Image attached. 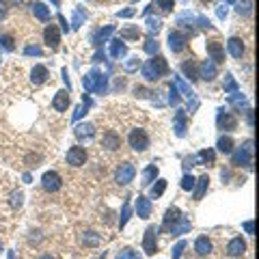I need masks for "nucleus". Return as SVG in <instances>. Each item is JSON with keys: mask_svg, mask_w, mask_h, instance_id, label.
<instances>
[{"mask_svg": "<svg viewBox=\"0 0 259 259\" xmlns=\"http://www.w3.org/2000/svg\"><path fill=\"white\" fill-rule=\"evenodd\" d=\"M87 20V11L82 9V7H76V11H74V22H71V28H80V24H82Z\"/></svg>", "mask_w": 259, "mask_h": 259, "instance_id": "nucleus-32", "label": "nucleus"}, {"mask_svg": "<svg viewBox=\"0 0 259 259\" xmlns=\"http://www.w3.org/2000/svg\"><path fill=\"white\" fill-rule=\"evenodd\" d=\"M253 11V0H240L238 3V13L240 15H250Z\"/></svg>", "mask_w": 259, "mask_h": 259, "instance_id": "nucleus-38", "label": "nucleus"}, {"mask_svg": "<svg viewBox=\"0 0 259 259\" xmlns=\"http://www.w3.org/2000/svg\"><path fill=\"white\" fill-rule=\"evenodd\" d=\"M207 54H209V61L212 63H223L225 61V48H223V44L221 41H207Z\"/></svg>", "mask_w": 259, "mask_h": 259, "instance_id": "nucleus-13", "label": "nucleus"}, {"mask_svg": "<svg viewBox=\"0 0 259 259\" xmlns=\"http://www.w3.org/2000/svg\"><path fill=\"white\" fill-rule=\"evenodd\" d=\"M197 182L199 184H197V188H194V201H201V199H203V194H205V190H207V186H209V177L201 175Z\"/></svg>", "mask_w": 259, "mask_h": 259, "instance_id": "nucleus-25", "label": "nucleus"}, {"mask_svg": "<svg viewBox=\"0 0 259 259\" xmlns=\"http://www.w3.org/2000/svg\"><path fill=\"white\" fill-rule=\"evenodd\" d=\"M216 123L221 130H236L238 127V119L231 115V112H225V110H218V119Z\"/></svg>", "mask_w": 259, "mask_h": 259, "instance_id": "nucleus-16", "label": "nucleus"}, {"mask_svg": "<svg viewBox=\"0 0 259 259\" xmlns=\"http://www.w3.org/2000/svg\"><path fill=\"white\" fill-rule=\"evenodd\" d=\"M112 32H115V26H102L100 30L95 32V35L91 37V41H93V46H102L104 41H106V39L112 35Z\"/></svg>", "mask_w": 259, "mask_h": 259, "instance_id": "nucleus-22", "label": "nucleus"}, {"mask_svg": "<svg viewBox=\"0 0 259 259\" xmlns=\"http://www.w3.org/2000/svg\"><path fill=\"white\" fill-rule=\"evenodd\" d=\"M143 48H145V52L153 56V54H158V50H160V44L156 41V39H151V37H149L147 41H145V46H143Z\"/></svg>", "mask_w": 259, "mask_h": 259, "instance_id": "nucleus-39", "label": "nucleus"}, {"mask_svg": "<svg viewBox=\"0 0 259 259\" xmlns=\"http://www.w3.org/2000/svg\"><path fill=\"white\" fill-rule=\"evenodd\" d=\"M87 149L84 147H80V145H76V147H71L69 151H67V156H65V160H67V164L69 166H82L84 162H87Z\"/></svg>", "mask_w": 259, "mask_h": 259, "instance_id": "nucleus-7", "label": "nucleus"}, {"mask_svg": "<svg viewBox=\"0 0 259 259\" xmlns=\"http://www.w3.org/2000/svg\"><path fill=\"white\" fill-rule=\"evenodd\" d=\"M82 84L87 91H97V93H106V76H102L97 69H91L84 76Z\"/></svg>", "mask_w": 259, "mask_h": 259, "instance_id": "nucleus-3", "label": "nucleus"}, {"mask_svg": "<svg viewBox=\"0 0 259 259\" xmlns=\"http://www.w3.org/2000/svg\"><path fill=\"white\" fill-rule=\"evenodd\" d=\"M197 160L201 162V164H207V166H212L214 164V160H216V156H214V151L212 149H203L197 156Z\"/></svg>", "mask_w": 259, "mask_h": 259, "instance_id": "nucleus-31", "label": "nucleus"}, {"mask_svg": "<svg viewBox=\"0 0 259 259\" xmlns=\"http://www.w3.org/2000/svg\"><path fill=\"white\" fill-rule=\"evenodd\" d=\"M48 78H50V71H48V67H44V65H35L30 71V80L35 87H41L48 82Z\"/></svg>", "mask_w": 259, "mask_h": 259, "instance_id": "nucleus-15", "label": "nucleus"}, {"mask_svg": "<svg viewBox=\"0 0 259 259\" xmlns=\"http://www.w3.org/2000/svg\"><path fill=\"white\" fill-rule=\"evenodd\" d=\"M175 134L177 136L186 134V112L184 110H177V115H175Z\"/></svg>", "mask_w": 259, "mask_h": 259, "instance_id": "nucleus-27", "label": "nucleus"}, {"mask_svg": "<svg viewBox=\"0 0 259 259\" xmlns=\"http://www.w3.org/2000/svg\"><path fill=\"white\" fill-rule=\"evenodd\" d=\"M216 13H218V18H225V15H227V7H225V5H221V7L216 9Z\"/></svg>", "mask_w": 259, "mask_h": 259, "instance_id": "nucleus-56", "label": "nucleus"}, {"mask_svg": "<svg viewBox=\"0 0 259 259\" xmlns=\"http://www.w3.org/2000/svg\"><path fill=\"white\" fill-rule=\"evenodd\" d=\"M24 54H28V56H32V54L41 56V48H39V46H26V48H24Z\"/></svg>", "mask_w": 259, "mask_h": 259, "instance_id": "nucleus-47", "label": "nucleus"}, {"mask_svg": "<svg viewBox=\"0 0 259 259\" xmlns=\"http://www.w3.org/2000/svg\"><path fill=\"white\" fill-rule=\"evenodd\" d=\"M182 71H184V74L188 76L190 80H199V67H197V65H194L190 59L182 63Z\"/></svg>", "mask_w": 259, "mask_h": 259, "instance_id": "nucleus-26", "label": "nucleus"}, {"mask_svg": "<svg viewBox=\"0 0 259 259\" xmlns=\"http://www.w3.org/2000/svg\"><path fill=\"white\" fill-rule=\"evenodd\" d=\"M143 250L147 255H156L158 253V227L151 225L145 231V240H143Z\"/></svg>", "mask_w": 259, "mask_h": 259, "instance_id": "nucleus-6", "label": "nucleus"}, {"mask_svg": "<svg viewBox=\"0 0 259 259\" xmlns=\"http://www.w3.org/2000/svg\"><path fill=\"white\" fill-rule=\"evenodd\" d=\"M244 229H246V231H248V233H253V223H250V221H248V223H246V225H244Z\"/></svg>", "mask_w": 259, "mask_h": 259, "instance_id": "nucleus-59", "label": "nucleus"}, {"mask_svg": "<svg viewBox=\"0 0 259 259\" xmlns=\"http://www.w3.org/2000/svg\"><path fill=\"white\" fill-rule=\"evenodd\" d=\"M0 250H3V244H0Z\"/></svg>", "mask_w": 259, "mask_h": 259, "instance_id": "nucleus-63", "label": "nucleus"}, {"mask_svg": "<svg viewBox=\"0 0 259 259\" xmlns=\"http://www.w3.org/2000/svg\"><path fill=\"white\" fill-rule=\"evenodd\" d=\"M147 26H149L151 32H158L160 26H162V20L160 18H147Z\"/></svg>", "mask_w": 259, "mask_h": 259, "instance_id": "nucleus-45", "label": "nucleus"}, {"mask_svg": "<svg viewBox=\"0 0 259 259\" xmlns=\"http://www.w3.org/2000/svg\"><path fill=\"white\" fill-rule=\"evenodd\" d=\"M117 259H139V257H136V253H134L132 248H123V250H121V253L117 255Z\"/></svg>", "mask_w": 259, "mask_h": 259, "instance_id": "nucleus-46", "label": "nucleus"}, {"mask_svg": "<svg viewBox=\"0 0 259 259\" xmlns=\"http://www.w3.org/2000/svg\"><path fill=\"white\" fill-rule=\"evenodd\" d=\"M121 37H123V39H139L141 37V30H139V26L123 28V30H121Z\"/></svg>", "mask_w": 259, "mask_h": 259, "instance_id": "nucleus-40", "label": "nucleus"}, {"mask_svg": "<svg viewBox=\"0 0 259 259\" xmlns=\"http://www.w3.org/2000/svg\"><path fill=\"white\" fill-rule=\"evenodd\" d=\"M156 177H158V166L156 164H149L147 168H145V173H143V186H149L153 180H156Z\"/></svg>", "mask_w": 259, "mask_h": 259, "instance_id": "nucleus-29", "label": "nucleus"}, {"mask_svg": "<svg viewBox=\"0 0 259 259\" xmlns=\"http://www.w3.org/2000/svg\"><path fill=\"white\" fill-rule=\"evenodd\" d=\"M225 3H229V5H231V3H236V0H225Z\"/></svg>", "mask_w": 259, "mask_h": 259, "instance_id": "nucleus-61", "label": "nucleus"}, {"mask_svg": "<svg viewBox=\"0 0 259 259\" xmlns=\"http://www.w3.org/2000/svg\"><path fill=\"white\" fill-rule=\"evenodd\" d=\"M168 91H171V97H168V102H171V104H177V102H180V95H177V89H175L173 82H171V89H168Z\"/></svg>", "mask_w": 259, "mask_h": 259, "instance_id": "nucleus-49", "label": "nucleus"}, {"mask_svg": "<svg viewBox=\"0 0 259 259\" xmlns=\"http://www.w3.org/2000/svg\"><path fill=\"white\" fill-rule=\"evenodd\" d=\"M30 9H32V15H35L37 20H41V22L50 20V11H48V7H46L44 3H32Z\"/></svg>", "mask_w": 259, "mask_h": 259, "instance_id": "nucleus-23", "label": "nucleus"}, {"mask_svg": "<svg viewBox=\"0 0 259 259\" xmlns=\"http://www.w3.org/2000/svg\"><path fill=\"white\" fill-rule=\"evenodd\" d=\"M82 242H84L87 246H97V244H100V236H97L95 231H84Z\"/></svg>", "mask_w": 259, "mask_h": 259, "instance_id": "nucleus-36", "label": "nucleus"}, {"mask_svg": "<svg viewBox=\"0 0 259 259\" xmlns=\"http://www.w3.org/2000/svg\"><path fill=\"white\" fill-rule=\"evenodd\" d=\"M127 214H130V205H127V201L123 203V212H121V227L125 225V221H127Z\"/></svg>", "mask_w": 259, "mask_h": 259, "instance_id": "nucleus-52", "label": "nucleus"}, {"mask_svg": "<svg viewBox=\"0 0 259 259\" xmlns=\"http://www.w3.org/2000/svg\"><path fill=\"white\" fill-rule=\"evenodd\" d=\"M201 3H212V0H201Z\"/></svg>", "mask_w": 259, "mask_h": 259, "instance_id": "nucleus-62", "label": "nucleus"}, {"mask_svg": "<svg viewBox=\"0 0 259 259\" xmlns=\"http://www.w3.org/2000/svg\"><path fill=\"white\" fill-rule=\"evenodd\" d=\"M218 151H223V153L233 151V139L231 136H221V139H218Z\"/></svg>", "mask_w": 259, "mask_h": 259, "instance_id": "nucleus-30", "label": "nucleus"}, {"mask_svg": "<svg viewBox=\"0 0 259 259\" xmlns=\"http://www.w3.org/2000/svg\"><path fill=\"white\" fill-rule=\"evenodd\" d=\"M197 22L201 24V28H212V22H209V20L205 18V15H199Z\"/></svg>", "mask_w": 259, "mask_h": 259, "instance_id": "nucleus-50", "label": "nucleus"}, {"mask_svg": "<svg viewBox=\"0 0 259 259\" xmlns=\"http://www.w3.org/2000/svg\"><path fill=\"white\" fill-rule=\"evenodd\" d=\"M199 78H203V80H207V82H212V80L216 78V63H212V61H203V63H201Z\"/></svg>", "mask_w": 259, "mask_h": 259, "instance_id": "nucleus-20", "label": "nucleus"}, {"mask_svg": "<svg viewBox=\"0 0 259 259\" xmlns=\"http://www.w3.org/2000/svg\"><path fill=\"white\" fill-rule=\"evenodd\" d=\"M18 3H20V0H0V5H3V7H15Z\"/></svg>", "mask_w": 259, "mask_h": 259, "instance_id": "nucleus-54", "label": "nucleus"}, {"mask_svg": "<svg viewBox=\"0 0 259 259\" xmlns=\"http://www.w3.org/2000/svg\"><path fill=\"white\" fill-rule=\"evenodd\" d=\"M164 190H166V180H158L156 186H151V199L162 197V194H164Z\"/></svg>", "mask_w": 259, "mask_h": 259, "instance_id": "nucleus-34", "label": "nucleus"}, {"mask_svg": "<svg viewBox=\"0 0 259 259\" xmlns=\"http://www.w3.org/2000/svg\"><path fill=\"white\" fill-rule=\"evenodd\" d=\"M127 54V46L121 41V39H115V41H110V56L112 59H121V56Z\"/></svg>", "mask_w": 259, "mask_h": 259, "instance_id": "nucleus-24", "label": "nucleus"}, {"mask_svg": "<svg viewBox=\"0 0 259 259\" xmlns=\"http://www.w3.org/2000/svg\"><path fill=\"white\" fill-rule=\"evenodd\" d=\"M164 74H168V63L164 56H160V54H153L151 59L143 65V78L147 80V82H156V80H160Z\"/></svg>", "mask_w": 259, "mask_h": 259, "instance_id": "nucleus-1", "label": "nucleus"}, {"mask_svg": "<svg viewBox=\"0 0 259 259\" xmlns=\"http://www.w3.org/2000/svg\"><path fill=\"white\" fill-rule=\"evenodd\" d=\"M44 41H46L48 48L56 50V48H59V44H61V30H59V26H54V24L46 26V30H44Z\"/></svg>", "mask_w": 259, "mask_h": 259, "instance_id": "nucleus-10", "label": "nucleus"}, {"mask_svg": "<svg viewBox=\"0 0 259 259\" xmlns=\"http://www.w3.org/2000/svg\"><path fill=\"white\" fill-rule=\"evenodd\" d=\"M134 93L139 95V97H151V95H153L149 89H145V87H136V89H134Z\"/></svg>", "mask_w": 259, "mask_h": 259, "instance_id": "nucleus-48", "label": "nucleus"}, {"mask_svg": "<svg viewBox=\"0 0 259 259\" xmlns=\"http://www.w3.org/2000/svg\"><path fill=\"white\" fill-rule=\"evenodd\" d=\"M173 84H175V89H180V91H182V93H184L186 97H188V100H192V97H194V93L190 91V87L186 84L182 78H175V82H173Z\"/></svg>", "mask_w": 259, "mask_h": 259, "instance_id": "nucleus-37", "label": "nucleus"}, {"mask_svg": "<svg viewBox=\"0 0 259 259\" xmlns=\"http://www.w3.org/2000/svg\"><path fill=\"white\" fill-rule=\"evenodd\" d=\"M156 3H158V7H160V9L164 11V13H171L173 7H175V0H156Z\"/></svg>", "mask_w": 259, "mask_h": 259, "instance_id": "nucleus-42", "label": "nucleus"}, {"mask_svg": "<svg viewBox=\"0 0 259 259\" xmlns=\"http://www.w3.org/2000/svg\"><path fill=\"white\" fill-rule=\"evenodd\" d=\"M127 143H130V147H132V151L141 153V151H147V149H149V143H151V141H149V134L145 132V130L136 127V130H132V132H130Z\"/></svg>", "mask_w": 259, "mask_h": 259, "instance_id": "nucleus-2", "label": "nucleus"}, {"mask_svg": "<svg viewBox=\"0 0 259 259\" xmlns=\"http://www.w3.org/2000/svg\"><path fill=\"white\" fill-rule=\"evenodd\" d=\"M186 44H188V35L186 32H180V30H171L168 32V48L177 54V52H182Z\"/></svg>", "mask_w": 259, "mask_h": 259, "instance_id": "nucleus-9", "label": "nucleus"}, {"mask_svg": "<svg viewBox=\"0 0 259 259\" xmlns=\"http://www.w3.org/2000/svg\"><path fill=\"white\" fill-rule=\"evenodd\" d=\"M223 89H225L227 93H233V91L238 89V82L233 80V76H231V74H227V76H225V87H223Z\"/></svg>", "mask_w": 259, "mask_h": 259, "instance_id": "nucleus-41", "label": "nucleus"}, {"mask_svg": "<svg viewBox=\"0 0 259 259\" xmlns=\"http://www.w3.org/2000/svg\"><path fill=\"white\" fill-rule=\"evenodd\" d=\"M136 214H139L141 218H149L151 216V203H149L147 197H141L139 194V199H136Z\"/></svg>", "mask_w": 259, "mask_h": 259, "instance_id": "nucleus-21", "label": "nucleus"}, {"mask_svg": "<svg viewBox=\"0 0 259 259\" xmlns=\"http://www.w3.org/2000/svg\"><path fill=\"white\" fill-rule=\"evenodd\" d=\"M41 186H44L46 192H56V190H61L63 180H61V175L56 173V171H48L41 177Z\"/></svg>", "mask_w": 259, "mask_h": 259, "instance_id": "nucleus-8", "label": "nucleus"}, {"mask_svg": "<svg viewBox=\"0 0 259 259\" xmlns=\"http://www.w3.org/2000/svg\"><path fill=\"white\" fill-rule=\"evenodd\" d=\"M102 147L106 151H117L121 147V136L115 132V130H108V132H104L102 136Z\"/></svg>", "mask_w": 259, "mask_h": 259, "instance_id": "nucleus-11", "label": "nucleus"}, {"mask_svg": "<svg viewBox=\"0 0 259 259\" xmlns=\"http://www.w3.org/2000/svg\"><path fill=\"white\" fill-rule=\"evenodd\" d=\"M39 259H54V257H50V255H44V257H39Z\"/></svg>", "mask_w": 259, "mask_h": 259, "instance_id": "nucleus-60", "label": "nucleus"}, {"mask_svg": "<svg viewBox=\"0 0 259 259\" xmlns=\"http://www.w3.org/2000/svg\"><path fill=\"white\" fill-rule=\"evenodd\" d=\"M186 231H190V221L186 216H180L175 223L168 225V233H173V236H182Z\"/></svg>", "mask_w": 259, "mask_h": 259, "instance_id": "nucleus-17", "label": "nucleus"}, {"mask_svg": "<svg viewBox=\"0 0 259 259\" xmlns=\"http://www.w3.org/2000/svg\"><path fill=\"white\" fill-rule=\"evenodd\" d=\"M244 253H246V242H244V238L238 236V238L229 240V244H227V255H229V257H242Z\"/></svg>", "mask_w": 259, "mask_h": 259, "instance_id": "nucleus-12", "label": "nucleus"}, {"mask_svg": "<svg viewBox=\"0 0 259 259\" xmlns=\"http://www.w3.org/2000/svg\"><path fill=\"white\" fill-rule=\"evenodd\" d=\"M231 164L233 166H250V162H253V141H246L244 147H240L238 151H231Z\"/></svg>", "mask_w": 259, "mask_h": 259, "instance_id": "nucleus-4", "label": "nucleus"}, {"mask_svg": "<svg viewBox=\"0 0 259 259\" xmlns=\"http://www.w3.org/2000/svg\"><path fill=\"white\" fill-rule=\"evenodd\" d=\"M194 182H197V180H194L192 175L186 173L184 180H182V188H184V190H192V188H194Z\"/></svg>", "mask_w": 259, "mask_h": 259, "instance_id": "nucleus-43", "label": "nucleus"}, {"mask_svg": "<svg viewBox=\"0 0 259 259\" xmlns=\"http://www.w3.org/2000/svg\"><path fill=\"white\" fill-rule=\"evenodd\" d=\"M0 46L5 50H13V37L11 35H0Z\"/></svg>", "mask_w": 259, "mask_h": 259, "instance_id": "nucleus-44", "label": "nucleus"}, {"mask_svg": "<svg viewBox=\"0 0 259 259\" xmlns=\"http://www.w3.org/2000/svg\"><path fill=\"white\" fill-rule=\"evenodd\" d=\"M69 102H71L69 91H56V95L52 97V108L56 112H65L69 108Z\"/></svg>", "mask_w": 259, "mask_h": 259, "instance_id": "nucleus-14", "label": "nucleus"}, {"mask_svg": "<svg viewBox=\"0 0 259 259\" xmlns=\"http://www.w3.org/2000/svg\"><path fill=\"white\" fill-rule=\"evenodd\" d=\"M227 50H229L233 59H242V56H244V41L238 37H231L229 41H227Z\"/></svg>", "mask_w": 259, "mask_h": 259, "instance_id": "nucleus-18", "label": "nucleus"}, {"mask_svg": "<svg viewBox=\"0 0 259 259\" xmlns=\"http://www.w3.org/2000/svg\"><path fill=\"white\" fill-rule=\"evenodd\" d=\"M134 175H136V168H134L132 162H121V164L117 166V171H115V182L119 186H127L134 180Z\"/></svg>", "mask_w": 259, "mask_h": 259, "instance_id": "nucleus-5", "label": "nucleus"}, {"mask_svg": "<svg viewBox=\"0 0 259 259\" xmlns=\"http://www.w3.org/2000/svg\"><path fill=\"white\" fill-rule=\"evenodd\" d=\"M132 13H134V9H125V11H121V13H119V18H121V15H123V18H130Z\"/></svg>", "mask_w": 259, "mask_h": 259, "instance_id": "nucleus-58", "label": "nucleus"}, {"mask_svg": "<svg viewBox=\"0 0 259 259\" xmlns=\"http://www.w3.org/2000/svg\"><path fill=\"white\" fill-rule=\"evenodd\" d=\"M78 139H91V136L95 134V127L91 123H82V125H78L76 127V132H74Z\"/></svg>", "mask_w": 259, "mask_h": 259, "instance_id": "nucleus-28", "label": "nucleus"}, {"mask_svg": "<svg viewBox=\"0 0 259 259\" xmlns=\"http://www.w3.org/2000/svg\"><path fill=\"white\" fill-rule=\"evenodd\" d=\"M59 22H61V26H63V30L65 32H69V24H67V20L63 18V15H59Z\"/></svg>", "mask_w": 259, "mask_h": 259, "instance_id": "nucleus-55", "label": "nucleus"}, {"mask_svg": "<svg viewBox=\"0 0 259 259\" xmlns=\"http://www.w3.org/2000/svg\"><path fill=\"white\" fill-rule=\"evenodd\" d=\"M22 203H24V194H22L20 190H13V192L9 194V205H11L13 209H20Z\"/></svg>", "mask_w": 259, "mask_h": 259, "instance_id": "nucleus-33", "label": "nucleus"}, {"mask_svg": "<svg viewBox=\"0 0 259 259\" xmlns=\"http://www.w3.org/2000/svg\"><path fill=\"white\" fill-rule=\"evenodd\" d=\"M139 65H141L139 59H130V63H125V69H127V71H134L136 67H139Z\"/></svg>", "mask_w": 259, "mask_h": 259, "instance_id": "nucleus-51", "label": "nucleus"}, {"mask_svg": "<svg viewBox=\"0 0 259 259\" xmlns=\"http://www.w3.org/2000/svg\"><path fill=\"white\" fill-rule=\"evenodd\" d=\"M180 216H182V212H180L177 207H168V209H166V216H164V227H168L171 223H175Z\"/></svg>", "mask_w": 259, "mask_h": 259, "instance_id": "nucleus-35", "label": "nucleus"}, {"mask_svg": "<svg viewBox=\"0 0 259 259\" xmlns=\"http://www.w3.org/2000/svg\"><path fill=\"white\" fill-rule=\"evenodd\" d=\"M194 250H197L199 257H207L209 253H212V240H209L207 236L197 238V242H194Z\"/></svg>", "mask_w": 259, "mask_h": 259, "instance_id": "nucleus-19", "label": "nucleus"}, {"mask_svg": "<svg viewBox=\"0 0 259 259\" xmlns=\"http://www.w3.org/2000/svg\"><path fill=\"white\" fill-rule=\"evenodd\" d=\"M184 246H186V242H180V244L175 246V253H173V257H175V259H180V255H182V248H184Z\"/></svg>", "mask_w": 259, "mask_h": 259, "instance_id": "nucleus-53", "label": "nucleus"}, {"mask_svg": "<svg viewBox=\"0 0 259 259\" xmlns=\"http://www.w3.org/2000/svg\"><path fill=\"white\" fill-rule=\"evenodd\" d=\"M246 121H248V125L253 127V110H250V108L246 110Z\"/></svg>", "mask_w": 259, "mask_h": 259, "instance_id": "nucleus-57", "label": "nucleus"}]
</instances>
